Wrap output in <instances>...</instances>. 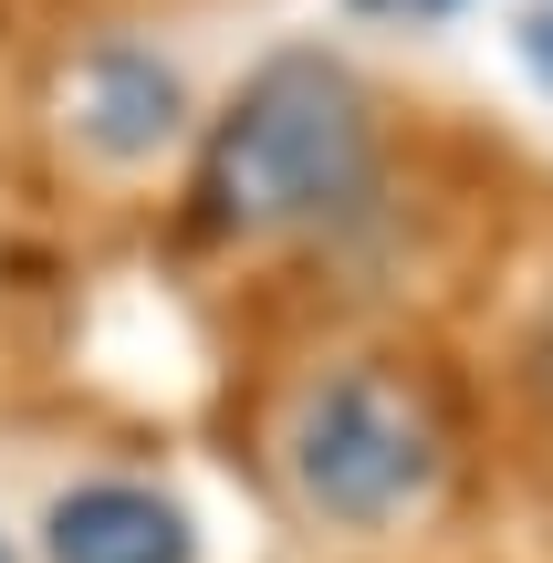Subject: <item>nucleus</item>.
<instances>
[{
  "mask_svg": "<svg viewBox=\"0 0 553 563\" xmlns=\"http://www.w3.org/2000/svg\"><path fill=\"white\" fill-rule=\"evenodd\" d=\"M366 188H376V115L334 53H272L199 146L209 241H292V230L345 220Z\"/></svg>",
  "mask_w": 553,
  "mask_h": 563,
  "instance_id": "f257e3e1",
  "label": "nucleus"
},
{
  "mask_svg": "<svg viewBox=\"0 0 553 563\" xmlns=\"http://www.w3.org/2000/svg\"><path fill=\"white\" fill-rule=\"evenodd\" d=\"M283 470L292 501L334 532H387L439 490V428L397 365H334L303 386L283 428Z\"/></svg>",
  "mask_w": 553,
  "mask_h": 563,
  "instance_id": "f03ea898",
  "label": "nucleus"
},
{
  "mask_svg": "<svg viewBox=\"0 0 553 563\" xmlns=\"http://www.w3.org/2000/svg\"><path fill=\"white\" fill-rule=\"evenodd\" d=\"M42 563H199V532L146 481H74L42 511Z\"/></svg>",
  "mask_w": 553,
  "mask_h": 563,
  "instance_id": "7ed1b4c3",
  "label": "nucleus"
},
{
  "mask_svg": "<svg viewBox=\"0 0 553 563\" xmlns=\"http://www.w3.org/2000/svg\"><path fill=\"white\" fill-rule=\"evenodd\" d=\"M178 125H188L178 74H167L157 53H136V42H104V53L74 74V136L95 146L104 167H146Z\"/></svg>",
  "mask_w": 553,
  "mask_h": 563,
  "instance_id": "20e7f679",
  "label": "nucleus"
},
{
  "mask_svg": "<svg viewBox=\"0 0 553 563\" xmlns=\"http://www.w3.org/2000/svg\"><path fill=\"white\" fill-rule=\"evenodd\" d=\"M366 21H450V11H471V0H355Z\"/></svg>",
  "mask_w": 553,
  "mask_h": 563,
  "instance_id": "39448f33",
  "label": "nucleus"
},
{
  "mask_svg": "<svg viewBox=\"0 0 553 563\" xmlns=\"http://www.w3.org/2000/svg\"><path fill=\"white\" fill-rule=\"evenodd\" d=\"M522 63H533V74L553 84V11H533V21H522Z\"/></svg>",
  "mask_w": 553,
  "mask_h": 563,
  "instance_id": "423d86ee",
  "label": "nucleus"
},
{
  "mask_svg": "<svg viewBox=\"0 0 553 563\" xmlns=\"http://www.w3.org/2000/svg\"><path fill=\"white\" fill-rule=\"evenodd\" d=\"M0 563H11V543H0Z\"/></svg>",
  "mask_w": 553,
  "mask_h": 563,
  "instance_id": "0eeeda50",
  "label": "nucleus"
}]
</instances>
